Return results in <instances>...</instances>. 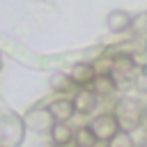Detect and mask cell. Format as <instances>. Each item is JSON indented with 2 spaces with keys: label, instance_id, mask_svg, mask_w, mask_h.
<instances>
[{
  "label": "cell",
  "instance_id": "obj_1",
  "mask_svg": "<svg viewBox=\"0 0 147 147\" xmlns=\"http://www.w3.org/2000/svg\"><path fill=\"white\" fill-rule=\"evenodd\" d=\"M113 115L119 124V131H126V133H133L138 131L145 119H147V103L138 96H122L115 108H113Z\"/></svg>",
  "mask_w": 147,
  "mask_h": 147
},
{
  "label": "cell",
  "instance_id": "obj_2",
  "mask_svg": "<svg viewBox=\"0 0 147 147\" xmlns=\"http://www.w3.org/2000/svg\"><path fill=\"white\" fill-rule=\"evenodd\" d=\"M25 131V122L18 113L0 110V147H21Z\"/></svg>",
  "mask_w": 147,
  "mask_h": 147
},
{
  "label": "cell",
  "instance_id": "obj_3",
  "mask_svg": "<svg viewBox=\"0 0 147 147\" xmlns=\"http://www.w3.org/2000/svg\"><path fill=\"white\" fill-rule=\"evenodd\" d=\"M23 122H25V129L28 131H34V133H51L53 126L57 124L55 117L51 115L48 106H34V108H30L25 113Z\"/></svg>",
  "mask_w": 147,
  "mask_h": 147
},
{
  "label": "cell",
  "instance_id": "obj_4",
  "mask_svg": "<svg viewBox=\"0 0 147 147\" xmlns=\"http://www.w3.org/2000/svg\"><path fill=\"white\" fill-rule=\"evenodd\" d=\"M90 129H92V133H94V138H96L99 142H110V140L119 133V124H117V119H115L113 113H101V115H96V117L90 122Z\"/></svg>",
  "mask_w": 147,
  "mask_h": 147
},
{
  "label": "cell",
  "instance_id": "obj_5",
  "mask_svg": "<svg viewBox=\"0 0 147 147\" xmlns=\"http://www.w3.org/2000/svg\"><path fill=\"white\" fill-rule=\"evenodd\" d=\"M71 101H74L76 113H80V115H92L99 106V96L92 87H78L76 94L71 96Z\"/></svg>",
  "mask_w": 147,
  "mask_h": 147
},
{
  "label": "cell",
  "instance_id": "obj_6",
  "mask_svg": "<svg viewBox=\"0 0 147 147\" xmlns=\"http://www.w3.org/2000/svg\"><path fill=\"white\" fill-rule=\"evenodd\" d=\"M67 74L71 76V80H74L78 87H92L94 80H96V76H99L96 69H94V64H90V62H78V64H74Z\"/></svg>",
  "mask_w": 147,
  "mask_h": 147
},
{
  "label": "cell",
  "instance_id": "obj_7",
  "mask_svg": "<svg viewBox=\"0 0 147 147\" xmlns=\"http://www.w3.org/2000/svg\"><path fill=\"white\" fill-rule=\"evenodd\" d=\"M48 110H51V115L55 117V122H57V124H67V122L76 115L74 101H71V99H67V96H57V99H53V101L48 103Z\"/></svg>",
  "mask_w": 147,
  "mask_h": 147
},
{
  "label": "cell",
  "instance_id": "obj_8",
  "mask_svg": "<svg viewBox=\"0 0 147 147\" xmlns=\"http://www.w3.org/2000/svg\"><path fill=\"white\" fill-rule=\"evenodd\" d=\"M133 21H136V18H133L129 11H124V9H113V11L108 14V18H106L108 30H110V32H115V34L129 32V30L133 28Z\"/></svg>",
  "mask_w": 147,
  "mask_h": 147
},
{
  "label": "cell",
  "instance_id": "obj_9",
  "mask_svg": "<svg viewBox=\"0 0 147 147\" xmlns=\"http://www.w3.org/2000/svg\"><path fill=\"white\" fill-rule=\"evenodd\" d=\"M48 85H51V90L57 92V94H69V92L76 94V90H78V85L71 80V76H69V74H62V71L53 74V76L48 78Z\"/></svg>",
  "mask_w": 147,
  "mask_h": 147
},
{
  "label": "cell",
  "instance_id": "obj_10",
  "mask_svg": "<svg viewBox=\"0 0 147 147\" xmlns=\"http://www.w3.org/2000/svg\"><path fill=\"white\" fill-rule=\"evenodd\" d=\"M74 133H76V129H71L69 124H55L51 131V142L57 147H67L74 142Z\"/></svg>",
  "mask_w": 147,
  "mask_h": 147
},
{
  "label": "cell",
  "instance_id": "obj_11",
  "mask_svg": "<svg viewBox=\"0 0 147 147\" xmlns=\"http://www.w3.org/2000/svg\"><path fill=\"white\" fill-rule=\"evenodd\" d=\"M99 140L94 138V133H92V129H90V124L87 126H78L76 129V133H74V145L76 147H94Z\"/></svg>",
  "mask_w": 147,
  "mask_h": 147
},
{
  "label": "cell",
  "instance_id": "obj_12",
  "mask_svg": "<svg viewBox=\"0 0 147 147\" xmlns=\"http://www.w3.org/2000/svg\"><path fill=\"white\" fill-rule=\"evenodd\" d=\"M108 147H138V145H136V140H133V136H131V133L119 131V133L108 142Z\"/></svg>",
  "mask_w": 147,
  "mask_h": 147
},
{
  "label": "cell",
  "instance_id": "obj_13",
  "mask_svg": "<svg viewBox=\"0 0 147 147\" xmlns=\"http://www.w3.org/2000/svg\"><path fill=\"white\" fill-rule=\"evenodd\" d=\"M37 147H57V145H53V142H41V145H37Z\"/></svg>",
  "mask_w": 147,
  "mask_h": 147
},
{
  "label": "cell",
  "instance_id": "obj_14",
  "mask_svg": "<svg viewBox=\"0 0 147 147\" xmlns=\"http://www.w3.org/2000/svg\"><path fill=\"white\" fill-rule=\"evenodd\" d=\"M94 147H108V142H96Z\"/></svg>",
  "mask_w": 147,
  "mask_h": 147
},
{
  "label": "cell",
  "instance_id": "obj_15",
  "mask_svg": "<svg viewBox=\"0 0 147 147\" xmlns=\"http://www.w3.org/2000/svg\"><path fill=\"white\" fill-rule=\"evenodd\" d=\"M138 147H147V140H142V142H140V145H138Z\"/></svg>",
  "mask_w": 147,
  "mask_h": 147
},
{
  "label": "cell",
  "instance_id": "obj_16",
  "mask_svg": "<svg viewBox=\"0 0 147 147\" xmlns=\"http://www.w3.org/2000/svg\"><path fill=\"white\" fill-rule=\"evenodd\" d=\"M0 69H2V53H0Z\"/></svg>",
  "mask_w": 147,
  "mask_h": 147
}]
</instances>
